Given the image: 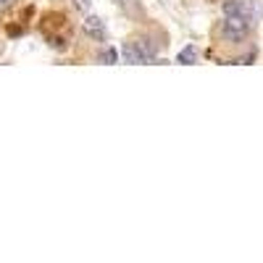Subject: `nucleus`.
<instances>
[{
	"label": "nucleus",
	"instance_id": "obj_1",
	"mask_svg": "<svg viewBox=\"0 0 263 263\" xmlns=\"http://www.w3.org/2000/svg\"><path fill=\"white\" fill-rule=\"evenodd\" d=\"M121 55L126 63H150L156 58V48L147 40H137V42H126L121 48Z\"/></svg>",
	"mask_w": 263,
	"mask_h": 263
},
{
	"label": "nucleus",
	"instance_id": "obj_2",
	"mask_svg": "<svg viewBox=\"0 0 263 263\" xmlns=\"http://www.w3.org/2000/svg\"><path fill=\"white\" fill-rule=\"evenodd\" d=\"M250 24H253V21H248V18L224 16L221 34H224V40H229V42H239V40H245V37L250 34Z\"/></svg>",
	"mask_w": 263,
	"mask_h": 263
},
{
	"label": "nucleus",
	"instance_id": "obj_3",
	"mask_svg": "<svg viewBox=\"0 0 263 263\" xmlns=\"http://www.w3.org/2000/svg\"><path fill=\"white\" fill-rule=\"evenodd\" d=\"M221 11H224V16H239V18H248V21H253V16H255V11L248 0H227L221 6Z\"/></svg>",
	"mask_w": 263,
	"mask_h": 263
},
{
	"label": "nucleus",
	"instance_id": "obj_4",
	"mask_svg": "<svg viewBox=\"0 0 263 263\" xmlns=\"http://www.w3.org/2000/svg\"><path fill=\"white\" fill-rule=\"evenodd\" d=\"M82 32L87 34V37H92V40H105V21L100 18V16H87L84 21H82Z\"/></svg>",
	"mask_w": 263,
	"mask_h": 263
},
{
	"label": "nucleus",
	"instance_id": "obj_5",
	"mask_svg": "<svg viewBox=\"0 0 263 263\" xmlns=\"http://www.w3.org/2000/svg\"><path fill=\"white\" fill-rule=\"evenodd\" d=\"M177 61H179V63H187V66L195 63V61H197V48H195V45H187V48L177 55Z\"/></svg>",
	"mask_w": 263,
	"mask_h": 263
},
{
	"label": "nucleus",
	"instance_id": "obj_6",
	"mask_svg": "<svg viewBox=\"0 0 263 263\" xmlns=\"http://www.w3.org/2000/svg\"><path fill=\"white\" fill-rule=\"evenodd\" d=\"M100 58H103V61H105V63H116V61H119V53H116V50H114V48H105V50H103V55H100Z\"/></svg>",
	"mask_w": 263,
	"mask_h": 263
},
{
	"label": "nucleus",
	"instance_id": "obj_7",
	"mask_svg": "<svg viewBox=\"0 0 263 263\" xmlns=\"http://www.w3.org/2000/svg\"><path fill=\"white\" fill-rule=\"evenodd\" d=\"M74 8H79V11H87V8H90V0H74Z\"/></svg>",
	"mask_w": 263,
	"mask_h": 263
},
{
	"label": "nucleus",
	"instance_id": "obj_8",
	"mask_svg": "<svg viewBox=\"0 0 263 263\" xmlns=\"http://www.w3.org/2000/svg\"><path fill=\"white\" fill-rule=\"evenodd\" d=\"M13 6V0H0V11H6V8H11Z\"/></svg>",
	"mask_w": 263,
	"mask_h": 263
},
{
	"label": "nucleus",
	"instance_id": "obj_9",
	"mask_svg": "<svg viewBox=\"0 0 263 263\" xmlns=\"http://www.w3.org/2000/svg\"><path fill=\"white\" fill-rule=\"evenodd\" d=\"M114 3H119V6H126V0H114Z\"/></svg>",
	"mask_w": 263,
	"mask_h": 263
}]
</instances>
